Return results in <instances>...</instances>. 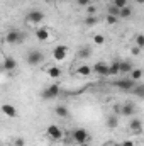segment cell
I'll return each mask as SVG.
<instances>
[{"mask_svg":"<svg viewBox=\"0 0 144 146\" xmlns=\"http://www.w3.org/2000/svg\"><path fill=\"white\" fill-rule=\"evenodd\" d=\"M44 60H46V56H44V53L39 51V49H31V51L27 53V56H26V61H27L29 66H39V65L44 63Z\"/></svg>","mask_w":144,"mask_h":146,"instance_id":"6da1fadb","label":"cell"},{"mask_svg":"<svg viewBox=\"0 0 144 146\" xmlns=\"http://www.w3.org/2000/svg\"><path fill=\"white\" fill-rule=\"evenodd\" d=\"M59 94H61V85H59V83H51L49 87H46V88L41 92V97H42L44 100H51V99L59 97Z\"/></svg>","mask_w":144,"mask_h":146,"instance_id":"7a4b0ae2","label":"cell"},{"mask_svg":"<svg viewBox=\"0 0 144 146\" xmlns=\"http://www.w3.org/2000/svg\"><path fill=\"white\" fill-rule=\"evenodd\" d=\"M46 134H48V138L53 139V141H59V139L65 138V131H63V127H59L58 124H49L48 129H46Z\"/></svg>","mask_w":144,"mask_h":146,"instance_id":"3957f363","label":"cell"},{"mask_svg":"<svg viewBox=\"0 0 144 146\" xmlns=\"http://www.w3.org/2000/svg\"><path fill=\"white\" fill-rule=\"evenodd\" d=\"M44 21V12L42 10H31V12H27V15H26V24H29V26H37V24H41Z\"/></svg>","mask_w":144,"mask_h":146,"instance_id":"277c9868","label":"cell"},{"mask_svg":"<svg viewBox=\"0 0 144 146\" xmlns=\"http://www.w3.org/2000/svg\"><path fill=\"white\" fill-rule=\"evenodd\" d=\"M88 139H90V134H88V131H87V129L78 127V129H75V131H73V141H75L76 145H87V143H88Z\"/></svg>","mask_w":144,"mask_h":146,"instance_id":"5b68a950","label":"cell"},{"mask_svg":"<svg viewBox=\"0 0 144 146\" xmlns=\"http://www.w3.org/2000/svg\"><path fill=\"white\" fill-rule=\"evenodd\" d=\"M51 56H53L54 61H63V60H66V56H68V46H63V44L54 46Z\"/></svg>","mask_w":144,"mask_h":146,"instance_id":"8992f818","label":"cell"},{"mask_svg":"<svg viewBox=\"0 0 144 146\" xmlns=\"http://www.w3.org/2000/svg\"><path fill=\"white\" fill-rule=\"evenodd\" d=\"M5 41L9 44H17V42H22L24 41V34L17 29H10L7 34H5Z\"/></svg>","mask_w":144,"mask_h":146,"instance_id":"52a82bcc","label":"cell"},{"mask_svg":"<svg viewBox=\"0 0 144 146\" xmlns=\"http://www.w3.org/2000/svg\"><path fill=\"white\" fill-rule=\"evenodd\" d=\"M92 73H95L98 76H108V65L105 61H98L92 66Z\"/></svg>","mask_w":144,"mask_h":146,"instance_id":"ba28073f","label":"cell"},{"mask_svg":"<svg viewBox=\"0 0 144 146\" xmlns=\"http://www.w3.org/2000/svg\"><path fill=\"white\" fill-rule=\"evenodd\" d=\"M119 90H124V92H131L136 85H134V82L132 80H129V78H124V80H115V83H114Z\"/></svg>","mask_w":144,"mask_h":146,"instance_id":"9c48e42d","label":"cell"},{"mask_svg":"<svg viewBox=\"0 0 144 146\" xmlns=\"http://www.w3.org/2000/svg\"><path fill=\"white\" fill-rule=\"evenodd\" d=\"M119 114H120V115H126V117L134 115V114H136V106H134V102H126L122 107H119Z\"/></svg>","mask_w":144,"mask_h":146,"instance_id":"30bf717a","label":"cell"},{"mask_svg":"<svg viewBox=\"0 0 144 146\" xmlns=\"http://www.w3.org/2000/svg\"><path fill=\"white\" fill-rule=\"evenodd\" d=\"M0 110H2L3 115H7V117H10V119H15V117L19 115L17 109H15L12 104H2V106H0Z\"/></svg>","mask_w":144,"mask_h":146,"instance_id":"8fae6325","label":"cell"},{"mask_svg":"<svg viewBox=\"0 0 144 146\" xmlns=\"http://www.w3.org/2000/svg\"><path fill=\"white\" fill-rule=\"evenodd\" d=\"M132 68H134V65H132V61H131V60L119 61V75H129Z\"/></svg>","mask_w":144,"mask_h":146,"instance_id":"7c38bea8","label":"cell"},{"mask_svg":"<svg viewBox=\"0 0 144 146\" xmlns=\"http://www.w3.org/2000/svg\"><path fill=\"white\" fill-rule=\"evenodd\" d=\"M49 37H51L49 29H46V27H37V29H36V39H37V41L46 42V41H49Z\"/></svg>","mask_w":144,"mask_h":146,"instance_id":"4fadbf2b","label":"cell"},{"mask_svg":"<svg viewBox=\"0 0 144 146\" xmlns=\"http://www.w3.org/2000/svg\"><path fill=\"white\" fill-rule=\"evenodd\" d=\"M17 68V61L12 58V56H7L5 60H3V63H2V70H5V72H14Z\"/></svg>","mask_w":144,"mask_h":146,"instance_id":"5bb4252c","label":"cell"},{"mask_svg":"<svg viewBox=\"0 0 144 146\" xmlns=\"http://www.w3.org/2000/svg\"><path fill=\"white\" fill-rule=\"evenodd\" d=\"M46 73L49 75V78H54V80H58V78H61L63 70H61L59 66H54V65H51V66H48V68H46Z\"/></svg>","mask_w":144,"mask_h":146,"instance_id":"9a60e30c","label":"cell"},{"mask_svg":"<svg viewBox=\"0 0 144 146\" xmlns=\"http://www.w3.org/2000/svg\"><path fill=\"white\" fill-rule=\"evenodd\" d=\"M92 53H93L92 46H81V48L78 49L76 56H78V60H87V58H90V56H92Z\"/></svg>","mask_w":144,"mask_h":146,"instance_id":"2e32d148","label":"cell"},{"mask_svg":"<svg viewBox=\"0 0 144 146\" xmlns=\"http://www.w3.org/2000/svg\"><path fill=\"white\" fill-rule=\"evenodd\" d=\"M129 129H131L132 133H141V131H143V121L137 119V117H132L131 122H129Z\"/></svg>","mask_w":144,"mask_h":146,"instance_id":"e0dca14e","label":"cell"},{"mask_svg":"<svg viewBox=\"0 0 144 146\" xmlns=\"http://www.w3.org/2000/svg\"><path fill=\"white\" fill-rule=\"evenodd\" d=\"M75 73L78 76H90L92 75V66L90 65H80V66H76Z\"/></svg>","mask_w":144,"mask_h":146,"instance_id":"ac0fdd59","label":"cell"},{"mask_svg":"<svg viewBox=\"0 0 144 146\" xmlns=\"http://www.w3.org/2000/svg\"><path fill=\"white\" fill-rule=\"evenodd\" d=\"M54 114H56L58 117H63V119H65V117H68V115H70V110H68L66 106L59 104V106H56V107H54Z\"/></svg>","mask_w":144,"mask_h":146,"instance_id":"d6986e66","label":"cell"},{"mask_svg":"<svg viewBox=\"0 0 144 146\" xmlns=\"http://www.w3.org/2000/svg\"><path fill=\"white\" fill-rule=\"evenodd\" d=\"M141 78H143V70L134 66V68L131 70V73H129V80H132V82L136 83V82H139Z\"/></svg>","mask_w":144,"mask_h":146,"instance_id":"ffe728a7","label":"cell"},{"mask_svg":"<svg viewBox=\"0 0 144 146\" xmlns=\"http://www.w3.org/2000/svg\"><path fill=\"white\" fill-rule=\"evenodd\" d=\"M119 126V115L117 114H110L107 117V127L108 129H115Z\"/></svg>","mask_w":144,"mask_h":146,"instance_id":"44dd1931","label":"cell"},{"mask_svg":"<svg viewBox=\"0 0 144 146\" xmlns=\"http://www.w3.org/2000/svg\"><path fill=\"white\" fill-rule=\"evenodd\" d=\"M131 15H132V7L131 5H126V7H122L119 10V19H127Z\"/></svg>","mask_w":144,"mask_h":146,"instance_id":"7402d4cb","label":"cell"},{"mask_svg":"<svg viewBox=\"0 0 144 146\" xmlns=\"http://www.w3.org/2000/svg\"><path fill=\"white\" fill-rule=\"evenodd\" d=\"M117 75H119V61L115 60L108 65V76H117Z\"/></svg>","mask_w":144,"mask_h":146,"instance_id":"603a6c76","label":"cell"},{"mask_svg":"<svg viewBox=\"0 0 144 146\" xmlns=\"http://www.w3.org/2000/svg\"><path fill=\"white\" fill-rule=\"evenodd\" d=\"M104 42H105L104 34H95V36H93V44H95V46H102Z\"/></svg>","mask_w":144,"mask_h":146,"instance_id":"cb8c5ba5","label":"cell"},{"mask_svg":"<svg viewBox=\"0 0 144 146\" xmlns=\"http://www.w3.org/2000/svg\"><path fill=\"white\" fill-rule=\"evenodd\" d=\"M119 10H120V9H117V7L112 5V3L107 7V14L108 15H115V17H119Z\"/></svg>","mask_w":144,"mask_h":146,"instance_id":"d4e9b609","label":"cell"},{"mask_svg":"<svg viewBox=\"0 0 144 146\" xmlns=\"http://www.w3.org/2000/svg\"><path fill=\"white\" fill-rule=\"evenodd\" d=\"M97 24V17L95 15H87V19H85V26H95Z\"/></svg>","mask_w":144,"mask_h":146,"instance_id":"484cf974","label":"cell"},{"mask_svg":"<svg viewBox=\"0 0 144 146\" xmlns=\"http://www.w3.org/2000/svg\"><path fill=\"white\" fill-rule=\"evenodd\" d=\"M136 48H139V49L144 48V36L143 34H137L136 36Z\"/></svg>","mask_w":144,"mask_h":146,"instance_id":"4316f807","label":"cell"},{"mask_svg":"<svg viewBox=\"0 0 144 146\" xmlns=\"http://www.w3.org/2000/svg\"><path fill=\"white\" fill-rule=\"evenodd\" d=\"M105 21H107V24H110V26H115V24L119 22V17H115V15H108V14H107Z\"/></svg>","mask_w":144,"mask_h":146,"instance_id":"83f0119b","label":"cell"},{"mask_svg":"<svg viewBox=\"0 0 144 146\" xmlns=\"http://www.w3.org/2000/svg\"><path fill=\"white\" fill-rule=\"evenodd\" d=\"M112 5H115L117 9H122V7H126L129 3H127V0H112Z\"/></svg>","mask_w":144,"mask_h":146,"instance_id":"f1b7e54d","label":"cell"},{"mask_svg":"<svg viewBox=\"0 0 144 146\" xmlns=\"http://www.w3.org/2000/svg\"><path fill=\"white\" fill-rule=\"evenodd\" d=\"M131 92H134V94H136V95H139V97H143V95H144V88L141 87V85H137V87H134V88H132Z\"/></svg>","mask_w":144,"mask_h":146,"instance_id":"f546056e","label":"cell"},{"mask_svg":"<svg viewBox=\"0 0 144 146\" xmlns=\"http://www.w3.org/2000/svg\"><path fill=\"white\" fill-rule=\"evenodd\" d=\"M14 146H26V139L24 138H15L14 139Z\"/></svg>","mask_w":144,"mask_h":146,"instance_id":"4dcf8cb0","label":"cell"},{"mask_svg":"<svg viewBox=\"0 0 144 146\" xmlns=\"http://www.w3.org/2000/svg\"><path fill=\"white\" fill-rule=\"evenodd\" d=\"M120 146H136V141L134 139H124V141H120Z\"/></svg>","mask_w":144,"mask_h":146,"instance_id":"1f68e13d","label":"cell"},{"mask_svg":"<svg viewBox=\"0 0 144 146\" xmlns=\"http://www.w3.org/2000/svg\"><path fill=\"white\" fill-rule=\"evenodd\" d=\"M95 12H97V9H95L92 3H90V5H87V14H88V15H95Z\"/></svg>","mask_w":144,"mask_h":146,"instance_id":"d6a6232c","label":"cell"},{"mask_svg":"<svg viewBox=\"0 0 144 146\" xmlns=\"http://www.w3.org/2000/svg\"><path fill=\"white\" fill-rule=\"evenodd\" d=\"M90 3H92V0H76V5H80V7H87Z\"/></svg>","mask_w":144,"mask_h":146,"instance_id":"836d02e7","label":"cell"},{"mask_svg":"<svg viewBox=\"0 0 144 146\" xmlns=\"http://www.w3.org/2000/svg\"><path fill=\"white\" fill-rule=\"evenodd\" d=\"M139 51H141L139 48H132V54H134V56H136V54H139Z\"/></svg>","mask_w":144,"mask_h":146,"instance_id":"e575fe53","label":"cell"},{"mask_svg":"<svg viewBox=\"0 0 144 146\" xmlns=\"http://www.w3.org/2000/svg\"><path fill=\"white\" fill-rule=\"evenodd\" d=\"M108 146H120V143H117V141H114V143H110Z\"/></svg>","mask_w":144,"mask_h":146,"instance_id":"d590c367","label":"cell"},{"mask_svg":"<svg viewBox=\"0 0 144 146\" xmlns=\"http://www.w3.org/2000/svg\"><path fill=\"white\" fill-rule=\"evenodd\" d=\"M44 2H48V3H53V2H56V0H44Z\"/></svg>","mask_w":144,"mask_h":146,"instance_id":"8d00e7d4","label":"cell"},{"mask_svg":"<svg viewBox=\"0 0 144 146\" xmlns=\"http://www.w3.org/2000/svg\"><path fill=\"white\" fill-rule=\"evenodd\" d=\"M136 2H137V3H143L144 0H136Z\"/></svg>","mask_w":144,"mask_h":146,"instance_id":"74e56055","label":"cell"},{"mask_svg":"<svg viewBox=\"0 0 144 146\" xmlns=\"http://www.w3.org/2000/svg\"><path fill=\"white\" fill-rule=\"evenodd\" d=\"M0 146H7V145H3V143H0Z\"/></svg>","mask_w":144,"mask_h":146,"instance_id":"f35d334b","label":"cell"},{"mask_svg":"<svg viewBox=\"0 0 144 146\" xmlns=\"http://www.w3.org/2000/svg\"><path fill=\"white\" fill-rule=\"evenodd\" d=\"M0 72H2V63H0Z\"/></svg>","mask_w":144,"mask_h":146,"instance_id":"ab89813d","label":"cell"}]
</instances>
